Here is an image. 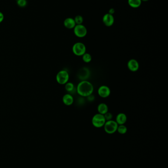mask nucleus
Here are the masks:
<instances>
[{"mask_svg": "<svg viewBox=\"0 0 168 168\" xmlns=\"http://www.w3.org/2000/svg\"><path fill=\"white\" fill-rule=\"evenodd\" d=\"M77 92L80 96L87 97L92 95L94 92V86L88 81H81L77 85Z\"/></svg>", "mask_w": 168, "mask_h": 168, "instance_id": "obj_1", "label": "nucleus"}, {"mask_svg": "<svg viewBox=\"0 0 168 168\" xmlns=\"http://www.w3.org/2000/svg\"><path fill=\"white\" fill-rule=\"evenodd\" d=\"M91 121L92 125L95 127L101 128L104 127L106 121L103 115L98 113L93 115Z\"/></svg>", "mask_w": 168, "mask_h": 168, "instance_id": "obj_2", "label": "nucleus"}, {"mask_svg": "<svg viewBox=\"0 0 168 168\" xmlns=\"http://www.w3.org/2000/svg\"><path fill=\"white\" fill-rule=\"evenodd\" d=\"M72 51L76 56H82L86 52L85 45L80 42L74 43L72 47Z\"/></svg>", "mask_w": 168, "mask_h": 168, "instance_id": "obj_3", "label": "nucleus"}, {"mask_svg": "<svg viewBox=\"0 0 168 168\" xmlns=\"http://www.w3.org/2000/svg\"><path fill=\"white\" fill-rule=\"evenodd\" d=\"M118 124L115 121L111 120V121H106L105 125H104V130L106 133L109 134H112L117 131Z\"/></svg>", "mask_w": 168, "mask_h": 168, "instance_id": "obj_4", "label": "nucleus"}, {"mask_svg": "<svg viewBox=\"0 0 168 168\" xmlns=\"http://www.w3.org/2000/svg\"><path fill=\"white\" fill-rule=\"evenodd\" d=\"M69 74L66 70H62L58 72L56 79L58 83L60 85H65L69 80Z\"/></svg>", "mask_w": 168, "mask_h": 168, "instance_id": "obj_5", "label": "nucleus"}, {"mask_svg": "<svg viewBox=\"0 0 168 168\" xmlns=\"http://www.w3.org/2000/svg\"><path fill=\"white\" fill-rule=\"evenodd\" d=\"M74 33L75 36L78 38H84L87 35V29L83 24L76 25L74 28Z\"/></svg>", "mask_w": 168, "mask_h": 168, "instance_id": "obj_6", "label": "nucleus"}, {"mask_svg": "<svg viewBox=\"0 0 168 168\" xmlns=\"http://www.w3.org/2000/svg\"><path fill=\"white\" fill-rule=\"evenodd\" d=\"M111 89L105 85H103L100 87L98 90V93L100 97L102 98H106L111 95Z\"/></svg>", "mask_w": 168, "mask_h": 168, "instance_id": "obj_7", "label": "nucleus"}, {"mask_svg": "<svg viewBox=\"0 0 168 168\" xmlns=\"http://www.w3.org/2000/svg\"><path fill=\"white\" fill-rule=\"evenodd\" d=\"M90 70L87 67H83L80 70L78 73V77L81 81L87 80L90 76Z\"/></svg>", "mask_w": 168, "mask_h": 168, "instance_id": "obj_8", "label": "nucleus"}, {"mask_svg": "<svg viewBox=\"0 0 168 168\" xmlns=\"http://www.w3.org/2000/svg\"><path fill=\"white\" fill-rule=\"evenodd\" d=\"M127 67L131 71L136 72L139 70L140 65L138 61L132 58L128 61Z\"/></svg>", "mask_w": 168, "mask_h": 168, "instance_id": "obj_9", "label": "nucleus"}, {"mask_svg": "<svg viewBox=\"0 0 168 168\" xmlns=\"http://www.w3.org/2000/svg\"><path fill=\"white\" fill-rule=\"evenodd\" d=\"M114 18L113 15L106 13L105 14L103 17V22L104 25L107 27H111L114 24Z\"/></svg>", "mask_w": 168, "mask_h": 168, "instance_id": "obj_10", "label": "nucleus"}, {"mask_svg": "<svg viewBox=\"0 0 168 168\" xmlns=\"http://www.w3.org/2000/svg\"><path fill=\"white\" fill-rule=\"evenodd\" d=\"M127 120V117L126 114L123 112H120L116 115L115 121L118 125L124 124Z\"/></svg>", "mask_w": 168, "mask_h": 168, "instance_id": "obj_11", "label": "nucleus"}, {"mask_svg": "<svg viewBox=\"0 0 168 168\" xmlns=\"http://www.w3.org/2000/svg\"><path fill=\"white\" fill-rule=\"evenodd\" d=\"M62 101L65 105L67 106L71 105L74 103V99L72 95L70 93H67L63 96Z\"/></svg>", "mask_w": 168, "mask_h": 168, "instance_id": "obj_12", "label": "nucleus"}, {"mask_svg": "<svg viewBox=\"0 0 168 168\" xmlns=\"http://www.w3.org/2000/svg\"><path fill=\"white\" fill-rule=\"evenodd\" d=\"M64 25L66 28H67L68 29H72L74 28V27L76 26V24L75 21H74V19L72 18H66L64 21Z\"/></svg>", "mask_w": 168, "mask_h": 168, "instance_id": "obj_13", "label": "nucleus"}, {"mask_svg": "<svg viewBox=\"0 0 168 168\" xmlns=\"http://www.w3.org/2000/svg\"><path fill=\"white\" fill-rule=\"evenodd\" d=\"M97 110L98 113L104 115L106 112H109V107L106 103H100L97 107Z\"/></svg>", "mask_w": 168, "mask_h": 168, "instance_id": "obj_14", "label": "nucleus"}, {"mask_svg": "<svg viewBox=\"0 0 168 168\" xmlns=\"http://www.w3.org/2000/svg\"><path fill=\"white\" fill-rule=\"evenodd\" d=\"M128 2L131 7L135 8L140 7L142 4L141 0H128Z\"/></svg>", "mask_w": 168, "mask_h": 168, "instance_id": "obj_15", "label": "nucleus"}, {"mask_svg": "<svg viewBox=\"0 0 168 168\" xmlns=\"http://www.w3.org/2000/svg\"><path fill=\"white\" fill-rule=\"evenodd\" d=\"M117 131L120 134H125L127 131V128L124 124L118 125Z\"/></svg>", "mask_w": 168, "mask_h": 168, "instance_id": "obj_16", "label": "nucleus"}, {"mask_svg": "<svg viewBox=\"0 0 168 168\" xmlns=\"http://www.w3.org/2000/svg\"><path fill=\"white\" fill-rule=\"evenodd\" d=\"M65 90L68 92L71 93V92H73L74 89V84L73 83H71V82H67L65 84Z\"/></svg>", "mask_w": 168, "mask_h": 168, "instance_id": "obj_17", "label": "nucleus"}, {"mask_svg": "<svg viewBox=\"0 0 168 168\" xmlns=\"http://www.w3.org/2000/svg\"><path fill=\"white\" fill-rule=\"evenodd\" d=\"M83 58V61L84 63H89L92 61V56L91 55L86 52L82 56Z\"/></svg>", "mask_w": 168, "mask_h": 168, "instance_id": "obj_18", "label": "nucleus"}, {"mask_svg": "<svg viewBox=\"0 0 168 168\" xmlns=\"http://www.w3.org/2000/svg\"><path fill=\"white\" fill-rule=\"evenodd\" d=\"M76 25H80L83 24V18L81 16H76L74 19Z\"/></svg>", "mask_w": 168, "mask_h": 168, "instance_id": "obj_19", "label": "nucleus"}, {"mask_svg": "<svg viewBox=\"0 0 168 168\" xmlns=\"http://www.w3.org/2000/svg\"><path fill=\"white\" fill-rule=\"evenodd\" d=\"M17 4L20 7H25L27 4V0H17Z\"/></svg>", "mask_w": 168, "mask_h": 168, "instance_id": "obj_20", "label": "nucleus"}, {"mask_svg": "<svg viewBox=\"0 0 168 168\" xmlns=\"http://www.w3.org/2000/svg\"><path fill=\"white\" fill-rule=\"evenodd\" d=\"M104 115L106 121H111V120H112V118H113L112 114L109 112H106L105 115Z\"/></svg>", "mask_w": 168, "mask_h": 168, "instance_id": "obj_21", "label": "nucleus"}, {"mask_svg": "<svg viewBox=\"0 0 168 168\" xmlns=\"http://www.w3.org/2000/svg\"><path fill=\"white\" fill-rule=\"evenodd\" d=\"M4 19V16L3 13L0 11V23H1Z\"/></svg>", "mask_w": 168, "mask_h": 168, "instance_id": "obj_22", "label": "nucleus"}, {"mask_svg": "<svg viewBox=\"0 0 168 168\" xmlns=\"http://www.w3.org/2000/svg\"><path fill=\"white\" fill-rule=\"evenodd\" d=\"M94 96V95H93ZM93 96L92 95H91L89 96H87V98L88 99H89V101H93L94 100V96Z\"/></svg>", "mask_w": 168, "mask_h": 168, "instance_id": "obj_23", "label": "nucleus"}, {"mask_svg": "<svg viewBox=\"0 0 168 168\" xmlns=\"http://www.w3.org/2000/svg\"><path fill=\"white\" fill-rule=\"evenodd\" d=\"M114 12H115V10H114V8H111V9L109 10V11L108 13L112 15V14H114Z\"/></svg>", "mask_w": 168, "mask_h": 168, "instance_id": "obj_24", "label": "nucleus"}, {"mask_svg": "<svg viewBox=\"0 0 168 168\" xmlns=\"http://www.w3.org/2000/svg\"><path fill=\"white\" fill-rule=\"evenodd\" d=\"M141 1H149V0H141Z\"/></svg>", "mask_w": 168, "mask_h": 168, "instance_id": "obj_25", "label": "nucleus"}, {"mask_svg": "<svg viewBox=\"0 0 168 168\" xmlns=\"http://www.w3.org/2000/svg\"><path fill=\"white\" fill-rule=\"evenodd\" d=\"M16 1H17V0H16Z\"/></svg>", "mask_w": 168, "mask_h": 168, "instance_id": "obj_26", "label": "nucleus"}]
</instances>
